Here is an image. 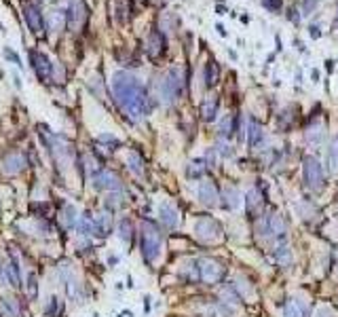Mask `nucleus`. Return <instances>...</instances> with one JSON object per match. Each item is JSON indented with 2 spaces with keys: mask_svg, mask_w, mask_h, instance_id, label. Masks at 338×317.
Returning a JSON list of instances; mask_svg holds the SVG:
<instances>
[{
  "mask_svg": "<svg viewBox=\"0 0 338 317\" xmlns=\"http://www.w3.org/2000/svg\"><path fill=\"white\" fill-rule=\"evenodd\" d=\"M110 87L115 104L129 121H142L148 115V91L133 74L119 70Z\"/></svg>",
  "mask_w": 338,
  "mask_h": 317,
  "instance_id": "nucleus-1",
  "label": "nucleus"
},
{
  "mask_svg": "<svg viewBox=\"0 0 338 317\" xmlns=\"http://www.w3.org/2000/svg\"><path fill=\"white\" fill-rule=\"evenodd\" d=\"M161 245H163V233L157 229V224H152L150 220L144 222V229H142V254H144L146 262H155L159 258Z\"/></svg>",
  "mask_w": 338,
  "mask_h": 317,
  "instance_id": "nucleus-2",
  "label": "nucleus"
},
{
  "mask_svg": "<svg viewBox=\"0 0 338 317\" xmlns=\"http://www.w3.org/2000/svg\"><path fill=\"white\" fill-rule=\"evenodd\" d=\"M182 85H184V80H182V72L178 68H171L169 72L163 76L161 80V99L165 101V104H171V101H176L182 93Z\"/></svg>",
  "mask_w": 338,
  "mask_h": 317,
  "instance_id": "nucleus-3",
  "label": "nucleus"
},
{
  "mask_svg": "<svg viewBox=\"0 0 338 317\" xmlns=\"http://www.w3.org/2000/svg\"><path fill=\"white\" fill-rule=\"evenodd\" d=\"M302 176H304V182L309 184L311 188H319L321 184H323L321 163L317 161L315 157H306L304 159V165H302Z\"/></svg>",
  "mask_w": 338,
  "mask_h": 317,
  "instance_id": "nucleus-4",
  "label": "nucleus"
},
{
  "mask_svg": "<svg viewBox=\"0 0 338 317\" xmlns=\"http://www.w3.org/2000/svg\"><path fill=\"white\" fill-rule=\"evenodd\" d=\"M68 28L76 32V30L85 24L87 19V7L83 0H70V7H68Z\"/></svg>",
  "mask_w": 338,
  "mask_h": 317,
  "instance_id": "nucleus-5",
  "label": "nucleus"
},
{
  "mask_svg": "<svg viewBox=\"0 0 338 317\" xmlns=\"http://www.w3.org/2000/svg\"><path fill=\"white\" fill-rule=\"evenodd\" d=\"M199 275H201V279H203V281L216 283V281L222 279L224 267H222L220 262H216V260L205 258V260H201V262H199Z\"/></svg>",
  "mask_w": 338,
  "mask_h": 317,
  "instance_id": "nucleus-6",
  "label": "nucleus"
},
{
  "mask_svg": "<svg viewBox=\"0 0 338 317\" xmlns=\"http://www.w3.org/2000/svg\"><path fill=\"white\" fill-rule=\"evenodd\" d=\"M24 19H26V24L28 28L32 30L34 34H40L43 32V28H45V17L43 13H40V9L32 3H26L24 5Z\"/></svg>",
  "mask_w": 338,
  "mask_h": 317,
  "instance_id": "nucleus-7",
  "label": "nucleus"
},
{
  "mask_svg": "<svg viewBox=\"0 0 338 317\" xmlns=\"http://www.w3.org/2000/svg\"><path fill=\"white\" fill-rule=\"evenodd\" d=\"M28 165V159L22 152H9L3 159V171L7 176H15V173H22Z\"/></svg>",
  "mask_w": 338,
  "mask_h": 317,
  "instance_id": "nucleus-8",
  "label": "nucleus"
},
{
  "mask_svg": "<svg viewBox=\"0 0 338 317\" xmlns=\"http://www.w3.org/2000/svg\"><path fill=\"white\" fill-rule=\"evenodd\" d=\"M165 34L159 32V30H152L150 36H148V45H146V53L150 59H159L163 53H165Z\"/></svg>",
  "mask_w": 338,
  "mask_h": 317,
  "instance_id": "nucleus-9",
  "label": "nucleus"
},
{
  "mask_svg": "<svg viewBox=\"0 0 338 317\" xmlns=\"http://www.w3.org/2000/svg\"><path fill=\"white\" fill-rule=\"evenodd\" d=\"M30 59H32V68H34V72L40 80H47L51 78V70H53V66L49 64V57L45 53H38V51H30Z\"/></svg>",
  "mask_w": 338,
  "mask_h": 317,
  "instance_id": "nucleus-10",
  "label": "nucleus"
},
{
  "mask_svg": "<svg viewBox=\"0 0 338 317\" xmlns=\"http://www.w3.org/2000/svg\"><path fill=\"white\" fill-rule=\"evenodd\" d=\"M194 233H197V237L203 239V241H213L220 235V227L211 218H203V220L197 222Z\"/></svg>",
  "mask_w": 338,
  "mask_h": 317,
  "instance_id": "nucleus-11",
  "label": "nucleus"
},
{
  "mask_svg": "<svg viewBox=\"0 0 338 317\" xmlns=\"http://www.w3.org/2000/svg\"><path fill=\"white\" fill-rule=\"evenodd\" d=\"M119 178L110 171H95L93 173V188L95 190H119Z\"/></svg>",
  "mask_w": 338,
  "mask_h": 317,
  "instance_id": "nucleus-12",
  "label": "nucleus"
},
{
  "mask_svg": "<svg viewBox=\"0 0 338 317\" xmlns=\"http://www.w3.org/2000/svg\"><path fill=\"white\" fill-rule=\"evenodd\" d=\"M199 199L205 203V205H213L218 199V188L213 186L211 182H201V186H199Z\"/></svg>",
  "mask_w": 338,
  "mask_h": 317,
  "instance_id": "nucleus-13",
  "label": "nucleus"
},
{
  "mask_svg": "<svg viewBox=\"0 0 338 317\" xmlns=\"http://www.w3.org/2000/svg\"><path fill=\"white\" fill-rule=\"evenodd\" d=\"M178 212L173 209L171 205H161V222L165 224L169 229H176L178 227Z\"/></svg>",
  "mask_w": 338,
  "mask_h": 317,
  "instance_id": "nucleus-14",
  "label": "nucleus"
},
{
  "mask_svg": "<svg viewBox=\"0 0 338 317\" xmlns=\"http://www.w3.org/2000/svg\"><path fill=\"white\" fill-rule=\"evenodd\" d=\"M216 112H218V99L216 97H209L203 101V106H201V115L205 121H213L216 119Z\"/></svg>",
  "mask_w": 338,
  "mask_h": 317,
  "instance_id": "nucleus-15",
  "label": "nucleus"
},
{
  "mask_svg": "<svg viewBox=\"0 0 338 317\" xmlns=\"http://www.w3.org/2000/svg\"><path fill=\"white\" fill-rule=\"evenodd\" d=\"M323 138H325V131H323L321 125H315V127H311L309 131H306V142H309L311 146H319L323 142Z\"/></svg>",
  "mask_w": 338,
  "mask_h": 317,
  "instance_id": "nucleus-16",
  "label": "nucleus"
},
{
  "mask_svg": "<svg viewBox=\"0 0 338 317\" xmlns=\"http://www.w3.org/2000/svg\"><path fill=\"white\" fill-rule=\"evenodd\" d=\"M0 313H3L5 317H19V306L13 298H5L3 302H0Z\"/></svg>",
  "mask_w": 338,
  "mask_h": 317,
  "instance_id": "nucleus-17",
  "label": "nucleus"
},
{
  "mask_svg": "<svg viewBox=\"0 0 338 317\" xmlns=\"http://www.w3.org/2000/svg\"><path fill=\"white\" fill-rule=\"evenodd\" d=\"M127 163H129V167H131L133 173H138V176H142V173H144V159H142L138 152H129Z\"/></svg>",
  "mask_w": 338,
  "mask_h": 317,
  "instance_id": "nucleus-18",
  "label": "nucleus"
},
{
  "mask_svg": "<svg viewBox=\"0 0 338 317\" xmlns=\"http://www.w3.org/2000/svg\"><path fill=\"white\" fill-rule=\"evenodd\" d=\"M119 237H121L123 241H125V243H131V239H133V224H131L127 218H123V220H121Z\"/></svg>",
  "mask_w": 338,
  "mask_h": 317,
  "instance_id": "nucleus-19",
  "label": "nucleus"
},
{
  "mask_svg": "<svg viewBox=\"0 0 338 317\" xmlns=\"http://www.w3.org/2000/svg\"><path fill=\"white\" fill-rule=\"evenodd\" d=\"M285 317H304V306L298 300H290L285 304Z\"/></svg>",
  "mask_w": 338,
  "mask_h": 317,
  "instance_id": "nucleus-20",
  "label": "nucleus"
},
{
  "mask_svg": "<svg viewBox=\"0 0 338 317\" xmlns=\"http://www.w3.org/2000/svg\"><path fill=\"white\" fill-rule=\"evenodd\" d=\"M61 311H64V304H61V300L57 298V296H53V298L49 300V306L45 309V313H47L49 317H59Z\"/></svg>",
  "mask_w": 338,
  "mask_h": 317,
  "instance_id": "nucleus-21",
  "label": "nucleus"
},
{
  "mask_svg": "<svg viewBox=\"0 0 338 317\" xmlns=\"http://www.w3.org/2000/svg\"><path fill=\"white\" fill-rule=\"evenodd\" d=\"M262 142V129H260V125L256 121H252L250 123V144L252 146H258Z\"/></svg>",
  "mask_w": 338,
  "mask_h": 317,
  "instance_id": "nucleus-22",
  "label": "nucleus"
},
{
  "mask_svg": "<svg viewBox=\"0 0 338 317\" xmlns=\"http://www.w3.org/2000/svg\"><path fill=\"white\" fill-rule=\"evenodd\" d=\"M205 80H207V87H213L218 83V66L216 61H209L207 68H205Z\"/></svg>",
  "mask_w": 338,
  "mask_h": 317,
  "instance_id": "nucleus-23",
  "label": "nucleus"
},
{
  "mask_svg": "<svg viewBox=\"0 0 338 317\" xmlns=\"http://www.w3.org/2000/svg\"><path fill=\"white\" fill-rule=\"evenodd\" d=\"M269 231H271L273 235H281V233L285 231L283 220H281L279 216H271V218H269Z\"/></svg>",
  "mask_w": 338,
  "mask_h": 317,
  "instance_id": "nucleus-24",
  "label": "nucleus"
},
{
  "mask_svg": "<svg viewBox=\"0 0 338 317\" xmlns=\"http://www.w3.org/2000/svg\"><path fill=\"white\" fill-rule=\"evenodd\" d=\"M233 127H235V119L233 117H227L222 121V125H220V134L224 136V138H229L231 134H233Z\"/></svg>",
  "mask_w": 338,
  "mask_h": 317,
  "instance_id": "nucleus-25",
  "label": "nucleus"
},
{
  "mask_svg": "<svg viewBox=\"0 0 338 317\" xmlns=\"http://www.w3.org/2000/svg\"><path fill=\"white\" fill-rule=\"evenodd\" d=\"M36 294H38L36 277H34V273H30L28 275V298H36Z\"/></svg>",
  "mask_w": 338,
  "mask_h": 317,
  "instance_id": "nucleus-26",
  "label": "nucleus"
},
{
  "mask_svg": "<svg viewBox=\"0 0 338 317\" xmlns=\"http://www.w3.org/2000/svg\"><path fill=\"white\" fill-rule=\"evenodd\" d=\"M61 22H64V15H61V11H53V13H51V26H53V30H59Z\"/></svg>",
  "mask_w": 338,
  "mask_h": 317,
  "instance_id": "nucleus-27",
  "label": "nucleus"
},
{
  "mask_svg": "<svg viewBox=\"0 0 338 317\" xmlns=\"http://www.w3.org/2000/svg\"><path fill=\"white\" fill-rule=\"evenodd\" d=\"M97 142H106V144L110 146V150H112V144H115V146H121V142H119V140H115L112 136H106V134H101V136L97 138Z\"/></svg>",
  "mask_w": 338,
  "mask_h": 317,
  "instance_id": "nucleus-28",
  "label": "nucleus"
},
{
  "mask_svg": "<svg viewBox=\"0 0 338 317\" xmlns=\"http://www.w3.org/2000/svg\"><path fill=\"white\" fill-rule=\"evenodd\" d=\"M262 5L266 9H271V11H279V9H281V0H262Z\"/></svg>",
  "mask_w": 338,
  "mask_h": 317,
  "instance_id": "nucleus-29",
  "label": "nucleus"
},
{
  "mask_svg": "<svg viewBox=\"0 0 338 317\" xmlns=\"http://www.w3.org/2000/svg\"><path fill=\"white\" fill-rule=\"evenodd\" d=\"M315 5H317V0H304L302 3V15H309Z\"/></svg>",
  "mask_w": 338,
  "mask_h": 317,
  "instance_id": "nucleus-30",
  "label": "nucleus"
},
{
  "mask_svg": "<svg viewBox=\"0 0 338 317\" xmlns=\"http://www.w3.org/2000/svg\"><path fill=\"white\" fill-rule=\"evenodd\" d=\"M227 197H229V205L231 207H235L239 203V197H237V192H235V190H227Z\"/></svg>",
  "mask_w": 338,
  "mask_h": 317,
  "instance_id": "nucleus-31",
  "label": "nucleus"
},
{
  "mask_svg": "<svg viewBox=\"0 0 338 317\" xmlns=\"http://www.w3.org/2000/svg\"><path fill=\"white\" fill-rule=\"evenodd\" d=\"M277 258H279V260H281L283 264H285V262H290V260H292V258H290V252H288V250H285V248H281V250L277 252Z\"/></svg>",
  "mask_w": 338,
  "mask_h": 317,
  "instance_id": "nucleus-32",
  "label": "nucleus"
},
{
  "mask_svg": "<svg viewBox=\"0 0 338 317\" xmlns=\"http://www.w3.org/2000/svg\"><path fill=\"white\" fill-rule=\"evenodd\" d=\"M5 57H7V59H13V64H17V66H22V59H19V57H17V55L13 53V51H11V49H7V51H5Z\"/></svg>",
  "mask_w": 338,
  "mask_h": 317,
  "instance_id": "nucleus-33",
  "label": "nucleus"
},
{
  "mask_svg": "<svg viewBox=\"0 0 338 317\" xmlns=\"http://www.w3.org/2000/svg\"><path fill=\"white\" fill-rule=\"evenodd\" d=\"M315 317H334V315H332V311L327 309V306H321V309H317Z\"/></svg>",
  "mask_w": 338,
  "mask_h": 317,
  "instance_id": "nucleus-34",
  "label": "nucleus"
},
{
  "mask_svg": "<svg viewBox=\"0 0 338 317\" xmlns=\"http://www.w3.org/2000/svg\"><path fill=\"white\" fill-rule=\"evenodd\" d=\"M330 161H332V169L338 167V155H336V148L330 150Z\"/></svg>",
  "mask_w": 338,
  "mask_h": 317,
  "instance_id": "nucleus-35",
  "label": "nucleus"
},
{
  "mask_svg": "<svg viewBox=\"0 0 338 317\" xmlns=\"http://www.w3.org/2000/svg\"><path fill=\"white\" fill-rule=\"evenodd\" d=\"M311 36L313 38H319V30H317V26H311Z\"/></svg>",
  "mask_w": 338,
  "mask_h": 317,
  "instance_id": "nucleus-36",
  "label": "nucleus"
},
{
  "mask_svg": "<svg viewBox=\"0 0 338 317\" xmlns=\"http://www.w3.org/2000/svg\"><path fill=\"white\" fill-rule=\"evenodd\" d=\"M47 3H51V0H47Z\"/></svg>",
  "mask_w": 338,
  "mask_h": 317,
  "instance_id": "nucleus-37",
  "label": "nucleus"
},
{
  "mask_svg": "<svg viewBox=\"0 0 338 317\" xmlns=\"http://www.w3.org/2000/svg\"><path fill=\"white\" fill-rule=\"evenodd\" d=\"M336 275H338V271H336Z\"/></svg>",
  "mask_w": 338,
  "mask_h": 317,
  "instance_id": "nucleus-38",
  "label": "nucleus"
}]
</instances>
